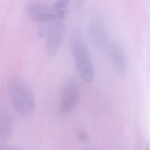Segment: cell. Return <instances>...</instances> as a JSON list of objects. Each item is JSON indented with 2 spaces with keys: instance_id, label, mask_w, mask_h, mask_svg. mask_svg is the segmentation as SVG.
I'll list each match as a JSON object with an SVG mask.
<instances>
[{
  "instance_id": "cell-1",
  "label": "cell",
  "mask_w": 150,
  "mask_h": 150,
  "mask_svg": "<svg viewBox=\"0 0 150 150\" xmlns=\"http://www.w3.org/2000/svg\"><path fill=\"white\" fill-rule=\"evenodd\" d=\"M8 91L12 105L20 115H30L35 108L34 93L30 85L23 79L14 77L9 81Z\"/></svg>"
},
{
  "instance_id": "cell-2",
  "label": "cell",
  "mask_w": 150,
  "mask_h": 150,
  "mask_svg": "<svg viewBox=\"0 0 150 150\" xmlns=\"http://www.w3.org/2000/svg\"><path fill=\"white\" fill-rule=\"evenodd\" d=\"M71 45L77 71L85 82L91 83L94 78V68L79 28H76L72 33Z\"/></svg>"
},
{
  "instance_id": "cell-3",
  "label": "cell",
  "mask_w": 150,
  "mask_h": 150,
  "mask_svg": "<svg viewBox=\"0 0 150 150\" xmlns=\"http://www.w3.org/2000/svg\"><path fill=\"white\" fill-rule=\"evenodd\" d=\"M80 96V90L77 83L74 80L67 81L62 89L60 112L68 114L73 112L77 105Z\"/></svg>"
},
{
  "instance_id": "cell-4",
  "label": "cell",
  "mask_w": 150,
  "mask_h": 150,
  "mask_svg": "<svg viewBox=\"0 0 150 150\" xmlns=\"http://www.w3.org/2000/svg\"><path fill=\"white\" fill-rule=\"evenodd\" d=\"M88 33L94 45L100 50H107L111 40L105 22L100 16H96L93 18L89 25Z\"/></svg>"
},
{
  "instance_id": "cell-5",
  "label": "cell",
  "mask_w": 150,
  "mask_h": 150,
  "mask_svg": "<svg viewBox=\"0 0 150 150\" xmlns=\"http://www.w3.org/2000/svg\"><path fill=\"white\" fill-rule=\"evenodd\" d=\"M62 19H56L46 34V49L49 56H53L59 52L64 39L65 27Z\"/></svg>"
},
{
  "instance_id": "cell-6",
  "label": "cell",
  "mask_w": 150,
  "mask_h": 150,
  "mask_svg": "<svg viewBox=\"0 0 150 150\" xmlns=\"http://www.w3.org/2000/svg\"><path fill=\"white\" fill-rule=\"evenodd\" d=\"M25 10L27 16L33 21L40 23L57 19L51 7L37 0H30L25 4Z\"/></svg>"
},
{
  "instance_id": "cell-7",
  "label": "cell",
  "mask_w": 150,
  "mask_h": 150,
  "mask_svg": "<svg viewBox=\"0 0 150 150\" xmlns=\"http://www.w3.org/2000/svg\"><path fill=\"white\" fill-rule=\"evenodd\" d=\"M107 50L117 72L120 75H124L127 70V61L121 44L115 41H111Z\"/></svg>"
},
{
  "instance_id": "cell-8",
  "label": "cell",
  "mask_w": 150,
  "mask_h": 150,
  "mask_svg": "<svg viewBox=\"0 0 150 150\" xmlns=\"http://www.w3.org/2000/svg\"><path fill=\"white\" fill-rule=\"evenodd\" d=\"M11 132V122L5 113H0V145L9 137Z\"/></svg>"
},
{
  "instance_id": "cell-9",
  "label": "cell",
  "mask_w": 150,
  "mask_h": 150,
  "mask_svg": "<svg viewBox=\"0 0 150 150\" xmlns=\"http://www.w3.org/2000/svg\"><path fill=\"white\" fill-rule=\"evenodd\" d=\"M70 0H57L51 7L56 17L63 19L67 14L70 5Z\"/></svg>"
},
{
  "instance_id": "cell-10",
  "label": "cell",
  "mask_w": 150,
  "mask_h": 150,
  "mask_svg": "<svg viewBox=\"0 0 150 150\" xmlns=\"http://www.w3.org/2000/svg\"><path fill=\"white\" fill-rule=\"evenodd\" d=\"M77 137L78 139L83 143H88L90 141V137L85 131L82 129H79L77 132Z\"/></svg>"
},
{
  "instance_id": "cell-11",
  "label": "cell",
  "mask_w": 150,
  "mask_h": 150,
  "mask_svg": "<svg viewBox=\"0 0 150 150\" xmlns=\"http://www.w3.org/2000/svg\"><path fill=\"white\" fill-rule=\"evenodd\" d=\"M86 0H75V5L76 8L79 9L84 4Z\"/></svg>"
}]
</instances>
